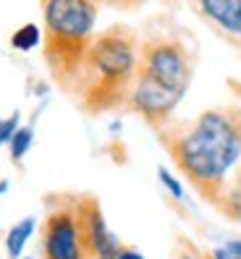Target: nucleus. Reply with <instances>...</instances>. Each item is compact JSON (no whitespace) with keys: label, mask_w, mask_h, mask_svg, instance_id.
I'll use <instances>...</instances> for the list:
<instances>
[{"label":"nucleus","mask_w":241,"mask_h":259,"mask_svg":"<svg viewBox=\"0 0 241 259\" xmlns=\"http://www.w3.org/2000/svg\"><path fill=\"white\" fill-rule=\"evenodd\" d=\"M157 134L178 173L202 199L218 204L241 165V108H207Z\"/></svg>","instance_id":"nucleus-1"},{"label":"nucleus","mask_w":241,"mask_h":259,"mask_svg":"<svg viewBox=\"0 0 241 259\" xmlns=\"http://www.w3.org/2000/svg\"><path fill=\"white\" fill-rule=\"evenodd\" d=\"M194 79V58L178 37L157 34L139 45V66L126 108L155 131L173 120Z\"/></svg>","instance_id":"nucleus-2"},{"label":"nucleus","mask_w":241,"mask_h":259,"mask_svg":"<svg viewBox=\"0 0 241 259\" xmlns=\"http://www.w3.org/2000/svg\"><path fill=\"white\" fill-rule=\"evenodd\" d=\"M139 39L126 26H108L95 34L84 55L79 76L71 87L82 110L100 115L126 108L134 76L139 66Z\"/></svg>","instance_id":"nucleus-3"},{"label":"nucleus","mask_w":241,"mask_h":259,"mask_svg":"<svg viewBox=\"0 0 241 259\" xmlns=\"http://www.w3.org/2000/svg\"><path fill=\"white\" fill-rule=\"evenodd\" d=\"M97 11L92 0H42V58L53 81L66 92L97 34Z\"/></svg>","instance_id":"nucleus-4"},{"label":"nucleus","mask_w":241,"mask_h":259,"mask_svg":"<svg viewBox=\"0 0 241 259\" xmlns=\"http://www.w3.org/2000/svg\"><path fill=\"white\" fill-rule=\"evenodd\" d=\"M39 254L42 259H92L82 236L73 199H60L48 209L42 220Z\"/></svg>","instance_id":"nucleus-5"},{"label":"nucleus","mask_w":241,"mask_h":259,"mask_svg":"<svg viewBox=\"0 0 241 259\" xmlns=\"http://www.w3.org/2000/svg\"><path fill=\"white\" fill-rule=\"evenodd\" d=\"M73 207H76L79 228L92 259H115L118 251L124 249V243H120V238L113 233V228L105 220L100 202L95 196H76Z\"/></svg>","instance_id":"nucleus-6"},{"label":"nucleus","mask_w":241,"mask_h":259,"mask_svg":"<svg viewBox=\"0 0 241 259\" xmlns=\"http://www.w3.org/2000/svg\"><path fill=\"white\" fill-rule=\"evenodd\" d=\"M191 8L220 37L241 45V0H191Z\"/></svg>","instance_id":"nucleus-7"},{"label":"nucleus","mask_w":241,"mask_h":259,"mask_svg":"<svg viewBox=\"0 0 241 259\" xmlns=\"http://www.w3.org/2000/svg\"><path fill=\"white\" fill-rule=\"evenodd\" d=\"M34 233H37V220H34V218H24V220H19V223H13V225L8 228V233H6V241H3L6 254H8L11 259H21L26 243L32 241Z\"/></svg>","instance_id":"nucleus-8"},{"label":"nucleus","mask_w":241,"mask_h":259,"mask_svg":"<svg viewBox=\"0 0 241 259\" xmlns=\"http://www.w3.org/2000/svg\"><path fill=\"white\" fill-rule=\"evenodd\" d=\"M215 207L223 212L225 218L241 223V165L236 167L233 178L228 181V186H225V191H223V196L218 199Z\"/></svg>","instance_id":"nucleus-9"},{"label":"nucleus","mask_w":241,"mask_h":259,"mask_svg":"<svg viewBox=\"0 0 241 259\" xmlns=\"http://www.w3.org/2000/svg\"><path fill=\"white\" fill-rule=\"evenodd\" d=\"M34 144V126H19L16 131H13L11 142H8V155H11V162L13 165H21L24 157L29 155V149H32Z\"/></svg>","instance_id":"nucleus-10"},{"label":"nucleus","mask_w":241,"mask_h":259,"mask_svg":"<svg viewBox=\"0 0 241 259\" xmlns=\"http://www.w3.org/2000/svg\"><path fill=\"white\" fill-rule=\"evenodd\" d=\"M39 45H42V26L37 24H24L11 34V48L19 53H32Z\"/></svg>","instance_id":"nucleus-11"},{"label":"nucleus","mask_w":241,"mask_h":259,"mask_svg":"<svg viewBox=\"0 0 241 259\" xmlns=\"http://www.w3.org/2000/svg\"><path fill=\"white\" fill-rule=\"evenodd\" d=\"M157 181H160V186L168 191L176 202H184L186 199V189H184V184H181V178H176V173H171L165 165L157 167Z\"/></svg>","instance_id":"nucleus-12"},{"label":"nucleus","mask_w":241,"mask_h":259,"mask_svg":"<svg viewBox=\"0 0 241 259\" xmlns=\"http://www.w3.org/2000/svg\"><path fill=\"white\" fill-rule=\"evenodd\" d=\"M21 126V115L19 113H11V115H0V147H8L13 131Z\"/></svg>","instance_id":"nucleus-13"},{"label":"nucleus","mask_w":241,"mask_h":259,"mask_svg":"<svg viewBox=\"0 0 241 259\" xmlns=\"http://www.w3.org/2000/svg\"><path fill=\"white\" fill-rule=\"evenodd\" d=\"M92 3L97 8L105 6V8H113V11H137L147 3V0H92Z\"/></svg>","instance_id":"nucleus-14"},{"label":"nucleus","mask_w":241,"mask_h":259,"mask_svg":"<svg viewBox=\"0 0 241 259\" xmlns=\"http://www.w3.org/2000/svg\"><path fill=\"white\" fill-rule=\"evenodd\" d=\"M173 259H207V251L197 249V246H194V243H189V241H181V246H178V251H176Z\"/></svg>","instance_id":"nucleus-15"},{"label":"nucleus","mask_w":241,"mask_h":259,"mask_svg":"<svg viewBox=\"0 0 241 259\" xmlns=\"http://www.w3.org/2000/svg\"><path fill=\"white\" fill-rule=\"evenodd\" d=\"M207 259H241V254H236V251H231L228 246H215V249H210L207 251Z\"/></svg>","instance_id":"nucleus-16"},{"label":"nucleus","mask_w":241,"mask_h":259,"mask_svg":"<svg viewBox=\"0 0 241 259\" xmlns=\"http://www.w3.org/2000/svg\"><path fill=\"white\" fill-rule=\"evenodd\" d=\"M115 259H147V256H144L139 249H134V246H124V249L118 251Z\"/></svg>","instance_id":"nucleus-17"},{"label":"nucleus","mask_w":241,"mask_h":259,"mask_svg":"<svg viewBox=\"0 0 241 259\" xmlns=\"http://www.w3.org/2000/svg\"><path fill=\"white\" fill-rule=\"evenodd\" d=\"M223 246H228L231 251H236V254H241V238H228L223 243Z\"/></svg>","instance_id":"nucleus-18"},{"label":"nucleus","mask_w":241,"mask_h":259,"mask_svg":"<svg viewBox=\"0 0 241 259\" xmlns=\"http://www.w3.org/2000/svg\"><path fill=\"white\" fill-rule=\"evenodd\" d=\"M8 178H3V181H0V196H6V191H8Z\"/></svg>","instance_id":"nucleus-19"},{"label":"nucleus","mask_w":241,"mask_h":259,"mask_svg":"<svg viewBox=\"0 0 241 259\" xmlns=\"http://www.w3.org/2000/svg\"><path fill=\"white\" fill-rule=\"evenodd\" d=\"M21 259H32V256H21Z\"/></svg>","instance_id":"nucleus-20"}]
</instances>
